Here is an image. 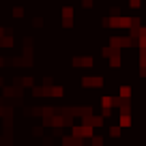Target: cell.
Returning <instances> with one entry per match:
<instances>
[{
  "label": "cell",
  "instance_id": "6da1fadb",
  "mask_svg": "<svg viewBox=\"0 0 146 146\" xmlns=\"http://www.w3.org/2000/svg\"><path fill=\"white\" fill-rule=\"evenodd\" d=\"M82 82H84V86H86V88H101V86H103V78H101V75H95V78H84Z\"/></svg>",
  "mask_w": 146,
  "mask_h": 146
},
{
  "label": "cell",
  "instance_id": "52a82bcc",
  "mask_svg": "<svg viewBox=\"0 0 146 146\" xmlns=\"http://www.w3.org/2000/svg\"><path fill=\"white\" fill-rule=\"evenodd\" d=\"M110 133H112V137H118V133H120V129H118V127H112V131H110Z\"/></svg>",
  "mask_w": 146,
  "mask_h": 146
},
{
  "label": "cell",
  "instance_id": "5b68a950",
  "mask_svg": "<svg viewBox=\"0 0 146 146\" xmlns=\"http://www.w3.org/2000/svg\"><path fill=\"white\" fill-rule=\"evenodd\" d=\"M62 17L64 19H73V7H64L62 9Z\"/></svg>",
  "mask_w": 146,
  "mask_h": 146
},
{
  "label": "cell",
  "instance_id": "ba28073f",
  "mask_svg": "<svg viewBox=\"0 0 146 146\" xmlns=\"http://www.w3.org/2000/svg\"><path fill=\"white\" fill-rule=\"evenodd\" d=\"M13 13H15V17H22V15H24V9H19V7H17V9L13 11Z\"/></svg>",
  "mask_w": 146,
  "mask_h": 146
},
{
  "label": "cell",
  "instance_id": "3957f363",
  "mask_svg": "<svg viewBox=\"0 0 146 146\" xmlns=\"http://www.w3.org/2000/svg\"><path fill=\"white\" fill-rule=\"evenodd\" d=\"M131 97V86H120V99H127Z\"/></svg>",
  "mask_w": 146,
  "mask_h": 146
},
{
  "label": "cell",
  "instance_id": "7a4b0ae2",
  "mask_svg": "<svg viewBox=\"0 0 146 146\" xmlns=\"http://www.w3.org/2000/svg\"><path fill=\"white\" fill-rule=\"evenodd\" d=\"M73 64L78 69H88V67H95V60L90 56H86V58H73Z\"/></svg>",
  "mask_w": 146,
  "mask_h": 146
},
{
  "label": "cell",
  "instance_id": "8992f818",
  "mask_svg": "<svg viewBox=\"0 0 146 146\" xmlns=\"http://www.w3.org/2000/svg\"><path fill=\"white\" fill-rule=\"evenodd\" d=\"M52 95H54V97H60V95H62V86H54V88H52Z\"/></svg>",
  "mask_w": 146,
  "mask_h": 146
},
{
  "label": "cell",
  "instance_id": "277c9868",
  "mask_svg": "<svg viewBox=\"0 0 146 146\" xmlns=\"http://www.w3.org/2000/svg\"><path fill=\"white\" fill-rule=\"evenodd\" d=\"M118 125H120V127H129V125H131V116H127V114H120Z\"/></svg>",
  "mask_w": 146,
  "mask_h": 146
}]
</instances>
